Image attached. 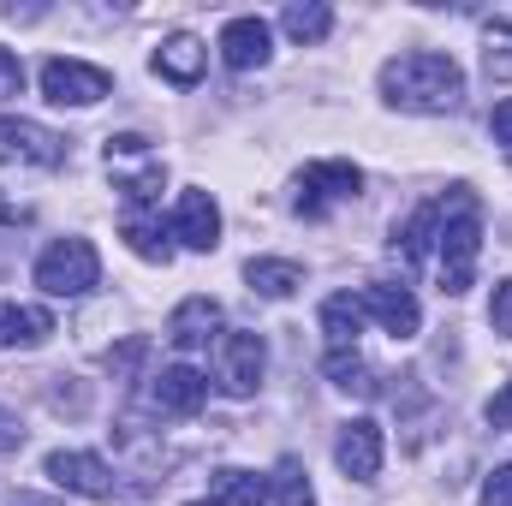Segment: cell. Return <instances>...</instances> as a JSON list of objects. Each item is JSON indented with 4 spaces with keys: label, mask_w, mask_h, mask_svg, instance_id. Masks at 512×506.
<instances>
[{
    "label": "cell",
    "mask_w": 512,
    "mask_h": 506,
    "mask_svg": "<svg viewBox=\"0 0 512 506\" xmlns=\"http://www.w3.org/2000/svg\"><path fill=\"white\" fill-rule=\"evenodd\" d=\"M382 102L399 108V114H459L465 72H459L453 54H435V48L393 54L382 66Z\"/></svg>",
    "instance_id": "obj_1"
},
{
    "label": "cell",
    "mask_w": 512,
    "mask_h": 506,
    "mask_svg": "<svg viewBox=\"0 0 512 506\" xmlns=\"http://www.w3.org/2000/svg\"><path fill=\"white\" fill-rule=\"evenodd\" d=\"M441 209V233H435V256H441V292H471L477 274V251H483V209L471 185H453V197L435 203Z\"/></svg>",
    "instance_id": "obj_2"
},
{
    "label": "cell",
    "mask_w": 512,
    "mask_h": 506,
    "mask_svg": "<svg viewBox=\"0 0 512 506\" xmlns=\"http://www.w3.org/2000/svg\"><path fill=\"white\" fill-rule=\"evenodd\" d=\"M102 155H108V173H114V185H120V197H126L131 209H143V203L161 197V185H167V161L149 149L143 131H120V137H108Z\"/></svg>",
    "instance_id": "obj_3"
},
{
    "label": "cell",
    "mask_w": 512,
    "mask_h": 506,
    "mask_svg": "<svg viewBox=\"0 0 512 506\" xmlns=\"http://www.w3.org/2000/svg\"><path fill=\"white\" fill-rule=\"evenodd\" d=\"M96 280H102V256H96L90 239H54L36 256V286L48 298H84Z\"/></svg>",
    "instance_id": "obj_4"
},
{
    "label": "cell",
    "mask_w": 512,
    "mask_h": 506,
    "mask_svg": "<svg viewBox=\"0 0 512 506\" xmlns=\"http://www.w3.org/2000/svg\"><path fill=\"white\" fill-rule=\"evenodd\" d=\"M262 370H268V346H262V334H251V328L221 334V352H215V381H221V393L251 399L256 387H262Z\"/></svg>",
    "instance_id": "obj_5"
},
{
    "label": "cell",
    "mask_w": 512,
    "mask_h": 506,
    "mask_svg": "<svg viewBox=\"0 0 512 506\" xmlns=\"http://www.w3.org/2000/svg\"><path fill=\"white\" fill-rule=\"evenodd\" d=\"M114 90V78L102 72V66H90V60H48L42 66V96L54 102V108H96L102 96Z\"/></svg>",
    "instance_id": "obj_6"
},
{
    "label": "cell",
    "mask_w": 512,
    "mask_h": 506,
    "mask_svg": "<svg viewBox=\"0 0 512 506\" xmlns=\"http://www.w3.org/2000/svg\"><path fill=\"white\" fill-rule=\"evenodd\" d=\"M358 191H364V173L352 161H310L304 179H298V215L322 221L334 203H352Z\"/></svg>",
    "instance_id": "obj_7"
},
{
    "label": "cell",
    "mask_w": 512,
    "mask_h": 506,
    "mask_svg": "<svg viewBox=\"0 0 512 506\" xmlns=\"http://www.w3.org/2000/svg\"><path fill=\"white\" fill-rule=\"evenodd\" d=\"M60 161H66V137H54L36 120L0 114V167H60Z\"/></svg>",
    "instance_id": "obj_8"
},
{
    "label": "cell",
    "mask_w": 512,
    "mask_h": 506,
    "mask_svg": "<svg viewBox=\"0 0 512 506\" xmlns=\"http://www.w3.org/2000/svg\"><path fill=\"white\" fill-rule=\"evenodd\" d=\"M42 477L60 483L66 495H84V501H108V495H114V471H108V459L78 453V447L48 453V459H42Z\"/></svg>",
    "instance_id": "obj_9"
},
{
    "label": "cell",
    "mask_w": 512,
    "mask_h": 506,
    "mask_svg": "<svg viewBox=\"0 0 512 506\" xmlns=\"http://www.w3.org/2000/svg\"><path fill=\"white\" fill-rule=\"evenodd\" d=\"M167 239H179L185 251H215L221 245V209H215V197L209 191H179Z\"/></svg>",
    "instance_id": "obj_10"
},
{
    "label": "cell",
    "mask_w": 512,
    "mask_h": 506,
    "mask_svg": "<svg viewBox=\"0 0 512 506\" xmlns=\"http://www.w3.org/2000/svg\"><path fill=\"white\" fill-rule=\"evenodd\" d=\"M334 465H340L352 483H376V471H382V423L352 417V423L334 435Z\"/></svg>",
    "instance_id": "obj_11"
},
{
    "label": "cell",
    "mask_w": 512,
    "mask_h": 506,
    "mask_svg": "<svg viewBox=\"0 0 512 506\" xmlns=\"http://www.w3.org/2000/svg\"><path fill=\"white\" fill-rule=\"evenodd\" d=\"M149 399H155L161 417H197L203 399H209V376L191 370V364H167V370L155 376V387H149Z\"/></svg>",
    "instance_id": "obj_12"
},
{
    "label": "cell",
    "mask_w": 512,
    "mask_h": 506,
    "mask_svg": "<svg viewBox=\"0 0 512 506\" xmlns=\"http://www.w3.org/2000/svg\"><path fill=\"white\" fill-rule=\"evenodd\" d=\"M358 298H364V316L382 322L393 340H411L423 328V304L411 298V286H364Z\"/></svg>",
    "instance_id": "obj_13"
},
{
    "label": "cell",
    "mask_w": 512,
    "mask_h": 506,
    "mask_svg": "<svg viewBox=\"0 0 512 506\" xmlns=\"http://www.w3.org/2000/svg\"><path fill=\"white\" fill-rule=\"evenodd\" d=\"M215 334H221V304H215L209 292L185 298V304L167 316V340H173L179 352H197V346H209Z\"/></svg>",
    "instance_id": "obj_14"
},
{
    "label": "cell",
    "mask_w": 512,
    "mask_h": 506,
    "mask_svg": "<svg viewBox=\"0 0 512 506\" xmlns=\"http://www.w3.org/2000/svg\"><path fill=\"white\" fill-rule=\"evenodd\" d=\"M268 54H274V30H268L262 18H233V24L221 30V60H227L233 72L268 66Z\"/></svg>",
    "instance_id": "obj_15"
},
{
    "label": "cell",
    "mask_w": 512,
    "mask_h": 506,
    "mask_svg": "<svg viewBox=\"0 0 512 506\" xmlns=\"http://www.w3.org/2000/svg\"><path fill=\"white\" fill-rule=\"evenodd\" d=\"M203 66H209V48H203L191 30H173V36L155 48V72H161L167 84H179V90H191V84L203 78Z\"/></svg>",
    "instance_id": "obj_16"
},
{
    "label": "cell",
    "mask_w": 512,
    "mask_h": 506,
    "mask_svg": "<svg viewBox=\"0 0 512 506\" xmlns=\"http://www.w3.org/2000/svg\"><path fill=\"white\" fill-rule=\"evenodd\" d=\"M48 334H54V316L48 310H36V304H12V298H0V352H12V346H48Z\"/></svg>",
    "instance_id": "obj_17"
},
{
    "label": "cell",
    "mask_w": 512,
    "mask_h": 506,
    "mask_svg": "<svg viewBox=\"0 0 512 506\" xmlns=\"http://www.w3.org/2000/svg\"><path fill=\"white\" fill-rule=\"evenodd\" d=\"M364 298H352V292H334L328 304H322V334H328V352H352L358 346V334H364Z\"/></svg>",
    "instance_id": "obj_18"
},
{
    "label": "cell",
    "mask_w": 512,
    "mask_h": 506,
    "mask_svg": "<svg viewBox=\"0 0 512 506\" xmlns=\"http://www.w3.org/2000/svg\"><path fill=\"white\" fill-rule=\"evenodd\" d=\"M435 233H441V209H435V203L411 209V221L393 227V256H399L405 268H417V262L429 256V245H435Z\"/></svg>",
    "instance_id": "obj_19"
},
{
    "label": "cell",
    "mask_w": 512,
    "mask_h": 506,
    "mask_svg": "<svg viewBox=\"0 0 512 506\" xmlns=\"http://www.w3.org/2000/svg\"><path fill=\"white\" fill-rule=\"evenodd\" d=\"M245 280H251V292H262V298H292L304 286V268L292 256H251L245 262Z\"/></svg>",
    "instance_id": "obj_20"
},
{
    "label": "cell",
    "mask_w": 512,
    "mask_h": 506,
    "mask_svg": "<svg viewBox=\"0 0 512 506\" xmlns=\"http://www.w3.org/2000/svg\"><path fill=\"white\" fill-rule=\"evenodd\" d=\"M209 501H215V506H268V477L227 465V471H215V489H209Z\"/></svg>",
    "instance_id": "obj_21"
},
{
    "label": "cell",
    "mask_w": 512,
    "mask_h": 506,
    "mask_svg": "<svg viewBox=\"0 0 512 506\" xmlns=\"http://www.w3.org/2000/svg\"><path fill=\"white\" fill-rule=\"evenodd\" d=\"M280 30H286L292 42H304V48H310V42H322V36L334 30V12H328L322 0H292V6L280 12Z\"/></svg>",
    "instance_id": "obj_22"
},
{
    "label": "cell",
    "mask_w": 512,
    "mask_h": 506,
    "mask_svg": "<svg viewBox=\"0 0 512 506\" xmlns=\"http://www.w3.org/2000/svg\"><path fill=\"white\" fill-rule=\"evenodd\" d=\"M126 245H131V256H143V262H173V245H167V233H161V221H149L143 209H126Z\"/></svg>",
    "instance_id": "obj_23"
},
{
    "label": "cell",
    "mask_w": 512,
    "mask_h": 506,
    "mask_svg": "<svg viewBox=\"0 0 512 506\" xmlns=\"http://www.w3.org/2000/svg\"><path fill=\"white\" fill-rule=\"evenodd\" d=\"M268 501L280 506H316V489H310V471L298 459H280L274 477H268Z\"/></svg>",
    "instance_id": "obj_24"
},
{
    "label": "cell",
    "mask_w": 512,
    "mask_h": 506,
    "mask_svg": "<svg viewBox=\"0 0 512 506\" xmlns=\"http://www.w3.org/2000/svg\"><path fill=\"white\" fill-rule=\"evenodd\" d=\"M328 381H334L340 393H358V399L376 393V370L358 358V346H352V352H328Z\"/></svg>",
    "instance_id": "obj_25"
},
{
    "label": "cell",
    "mask_w": 512,
    "mask_h": 506,
    "mask_svg": "<svg viewBox=\"0 0 512 506\" xmlns=\"http://www.w3.org/2000/svg\"><path fill=\"white\" fill-rule=\"evenodd\" d=\"M483 60H489V78H512V30L507 24L489 30V54Z\"/></svg>",
    "instance_id": "obj_26"
},
{
    "label": "cell",
    "mask_w": 512,
    "mask_h": 506,
    "mask_svg": "<svg viewBox=\"0 0 512 506\" xmlns=\"http://www.w3.org/2000/svg\"><path fill=\"white\" fill-rule=\"evenodd\" d=\"M489 328H495L501 340H512V274H507V280H495V298H489Z\"/></svg>",
    "instance_id": "obj_27"
},
{
    "label": "cell",
    "mask_w": 512,
    "mask_h": 506,
    "mask_svg": "<svg viewBox=\"0 0 512 506\" xmlns=\"http://www.w3.org/2000/svg\"><path fill=\"white\" fill-rule=\"evenodd\" d=\"M0 96H24V60L12 48H0Z\"/></svg>",
    "instance_id": "obj_28"
},
{
    "label": "cell",
    "mask_w": 512,
    "mask_h": 506,
    "mask_svg": "<svg viewBox=\"0 0 512 506\" xmlns=\"http://www.w3.org/2000/svg\"><path fill=\"white\" fill-rule=\"evenodd\" d=\"M483 506H512V465L489 471V483H483Z\"/></svg>",
    "instance_id": "obj_29"
},
{
    "label": "cell",
    "mask_w": 512,
    "mask_h": 506,
    "mask_svg": "<svg viewBox=\"0 0 512 506\" xmlns=\"http://www.w3.org/2000/svg\"><path fill=\"white\" fill-rule=\"evenodd\" d=\"M18 447H24V423H18V411L0 405V453H18Z\"/></svg>",
    "instance_id": "obj_30"
},
{
    "label": "cell",
    "mask_w": 512,
    "mask_h": 506,
    "mask_svg": "<svg viewBox=\"0 0 512 506\" xmlns=\"http://www.w3.org/2000/svg\"><path fill=\"white\" fill-rule=\"evenodd\" d=\"M489 131H495V143H501V149L512 155V96H507V102H495V114H489Z\"/></svg>",
    "instance_id": "obj_31"
},
{
    "label": "cell",
    "mask_w": 512,
    "mask_h": 506,
    "mask_svg": "<svg viewBox=\"0 0 512 506\" xmlns=\"http://www.w3.org/2000/svg\"><path fill=\"white\" fill-rule=\"evenodd\" d=\"M489 423H495V429H512V387H495V399H489Z\"/></svg>",
    "instance_id": "obj_32"
},
{
    "label": "cell",
    "mask_w": 512,
    "mask_h": 506,
    "mask_svg": "<svg viewBox=\"0 0 512 506\" xmlns=\"http://www.w3.org/2000/svg\"><path fill=\"white\" fill-rule=\"evenodd\" d=\"M191 506H215V501H191Z\"/></svg>",
    "instance_id": "obj_33"
},
{
    "label": "cell",
    "mask_w": 512,
    "mask_h": 506,
    "mask_svg": "<svg viewBox=\"0 0 512 506\" xmlns=\"http://www.w3.org/2000/svg\"><path fill=\"white\" fill-rule=\"evenodd\" d=\"M18 506H36V501H18Z\"/></svg>",
    "instance_id": "obj_34"
}]
</instances>
